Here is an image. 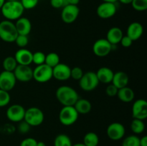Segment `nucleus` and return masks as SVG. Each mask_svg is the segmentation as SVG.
I'll list each match as a JSON object with an SVG mask.
<instances>
[{"label":"nucleus","mask_w":147,"mask_h":146,"mask_svg":"<svg viewBox=\"0 0 147 146\" xmlns=\"http://www.w3.org/2000/svg\"><path fill=\"white\" fill-rule=\"evenodd\" d=\"M56 97L63 106H73L79 99L78 93L70 86H60L55 92Z\"/></svg>","instance_id":"nucleus-1"},{"label":"nucleus","mask_w":147,"mask_h":146,"mask_svg":"<svg viewBox=\"0 0 147 146\" xmlns=\"http://www.w3.org/2000/svg\"><path fill=\"white\" fill-rule=\"evenodd\" d=\"M0 10L6 19L13 21L22 16L24 9L20 1H6Z\"/></svg>","instance_id":"nucleus-2"},{"label":"nucleus","mask_w":147,"mask_h":146,"mask_svg":"<svg viewBox=\"0 0 147 146\" xmlns=\"http://www.w3.org/2000/svg\"><path fill=\"white\" fill-rule=\"evenodd\" d=\"M18 33L12 21L3 20L0 21V39L5 42H14Z\"/></svg>","instance_id":"nucleus-3"},{"label":"nucleus","mask_w":147,"mask_h":146,"mask_svg":"<svg viewBox=\"0 0 147 146\" xmlns=\"http://www.w3.org/2000/svg\"><path fill=\"white\" fill-rule=\"evenodd\" d=\"M79 114L73 106H63L59 113V120L65 126H70L77 122Z\"/></svg>","instance_id":"nucleus-4"},{"label":"nucleus","mask_w":147,"mask_h":146,"mask_svg":"<svg viewBox=\"0 0 147 146\" xmlns=\"http://www.w3.org/2000/svg\"><path fill=\"white\" fill-rule=\"evenodd\" d=\"M44 119V113L38 107H31L25 110L24 120L31 127H37L42 125Z\"/></svg>","instance_id":"nucleus-5"},{"label":"nucleus","mask_w":147,"mask_h":146,"mask_svg":"<svg viewBox=\"0 0 147 146\" xmlns=\"http://www.w3.org/2000/svg\"><path fill=\"white\" fill-rule=\"evenodd\" d=\"M78 82L80 88L86 92L93 91L98 86L100 83L96 76V73L93 71L84 72L83 77Z\"/></svg>","instance_id":"nucleus-6"},{"label":"nucleus","mask_w":147,"mask_h":146,"mask_svg":"<svg viewBox=\"0 0 147 146\" xmlns=\"http://www.w3.org/2000/svg\"><path fill=\"white\" fill-rule=\"evenodd\" d=\"M53 78V68L46 64L37 65L33 70V79L40 83H45Z\"/></svg>","instance_id":"nucleus-7"},{"label":"nucleus","mask_w":147,"mask_h":146,"mask_svg":"<svg viewBox=\"0 0 147 146\" xmlns=\"http://www.w3.org/2000/svg\"><path fill=\"white\" fill-rule=\"evenodd\" d=\"M113 46L106 39H99L93 44V52L97 57H104L113 50Z\"/></svg>","instance_id":"nucleus-8"},{"label":"nucleus","mask_w":147,"mask_h":146,"mask_svg":"<svg viewBox=\"0 0 147 146\" xmlns=\"http://www.w3.org/2000/svg\"><path fill=\"white\" fill-rule=\"evenodd\" d=\"M80 9L77 5L67 4L62 9L61 19L65 24H72L78 17Z\"/></svg>","instance_id":"nucleus-9"},{"label":"nucleus","mask_w":147,"mask_h":146,"mask_svg":"<svg viewBox=\"0 0 147 146\" xmlns=\"http://www.w3.org/2000/svg\"><path fill=\"white\" fill-rule=\"evenodd\" d=\"M25 109L22 105L14 104L9 106L6 112V115L9 120L14 123H20L24 120Z\"/></svg>","instance_id":"nucleus-10"},{"label":"nucleus","mask_w":147,"mask_h":146,"mask_svg":"<svg viewBox=\"0 0 147 146\" xmlns=\"http://www.w3.org/2000/svg\"><path fill=\"white\" fill-rule=\"evenodd\" d=\"M106 133L109 138L113 141H117L123 138L126 133L124 125L120 123H112L108 126Z\"/></svg>","instance_id":"nucleus-11"},{"label":"nucleus","mask_w":147,"mask_h":146,"mask_svg":"<svg viewBox=\"0 0 147 146\" xmlns=\"http://www.w3.org/2000/svg\"><path fill=\"white\" fill-rule=\"evenodd\" d=\"M17 81L27 82L33 79V70L30 65L18 64L13 72Z\"/></svg>","instance_id":"nucleus-12"},{"label":"nucleus","mask_w":147,"mask_h":146,"mask_svg":"<svg viewBox=\"0 0 147 146\" xmlns=\"http://www.w3.org/2000/svg\"><path fill=\"white\" fill-rule=\"evenodd\" d=\"M116 11H117V7L116 3L105 2V1H103L101 4H99L96 9L97 15L100 18L104 19L113 17L116 14Z\"/></svg>","instance_id":"nucleus-13"},{"label":"nucleus","mask_w":147,"mask_h":146,"mask_svg":"<svg viewBox=\"0 0 147 146\" xmlns=\"http://www.w3.org/2000/svg\"><path fill=\"white\" fill-rule=\"evenodd\" d=\"M17 80L12 72L2 71L0 73V89L9 92L15 87Z\"/></svg>","instance_id":"nucleus-14"},{"label":"nucleus","mask_w":147,"mask_h":146,"mask_svg":"<svg viewBox=\"0 0 147 146\" xmlns=\"http://www.w3.org/2000/svg\"><path fill=\"white\" fill-rule=\"evenodd\" d=\"M132 117L134 119L144 120L147 117V102L144 99H139L132 105Z\"/></svg>","instance_id":"nucleus-15"},{"label":"nucleus","mask_w":147,"mask_h":146,"mask_svg":"<svg viewBox=\"0 0 147 146\" xmlns=\"http://www.w3.org/2000/svg\"><path fill=\"white\" fill-rule=\"evenodd\" d=\"M70 70L67 64L60 62L53 68V77L58 81H66L70 78Z\"/></svg>","instance_id":"nucleus-16"},{"label":"nucleus","mask_w":147,"mask_h":146,"mask_svg":"<svg viewBox=\"0 0 147 146\" xmlns=\"http://www.w3.org/2000/svg\"><path fill=\"white\" fill-rule=\"evenodd\" d=\"M32 54L30 50L26 48H20L14 55L17 64L21 65H30L32 63Z\"/></svg>","instance_id":"nucleus-17"},{"label":"nucleus","mask_w":147,"mask_h":146,"mask_svg":"<svg viewBox=\"0 0 147 146\" xmlns=\"http://www.w3.org/2000/svg\"><path fill=\"white\" fill-rule=\"evenodd\" d=\"M144 33V27L141 23L138 21L131 23L127 27L126 36L129 37L133 42L136 41L142 37Z\"/></svg>","instance_id":"nucleus-18"},{"label":"nucleus","mask_w":147,"mask_h":146,"mask_svg":"<svg viewBox=\"0 0 147 146\" xmlns=\"http://www.w3.org/2000/svg\"><path fill=\"white\" fill-rule=\"evenodd\" d=\"M15 24L16 29L18 34L22 35H29L32 30V23L29 19L26 17H21L18 19L16 20Z\"/></svg>","instance_id":"nucleus-19"},{"label":"nucleus","mask_w":147,"mask_h":146,"mask_svg":"<svg viewBox=\"0 0 147 146\" xmlns=\"http://www.w3.org/2000/svg\"><path fill=\"white\" fill-rule=\"evenodd\" d=\"M96 73L99 82L103 84L111 83L114 72L111 68L107 67H102L99 68Z\"/></svg>","instance_id":"nucleus-20"},{"label":"nucleus","mask_w":147,"mask_h":146,"mask_svg":"<svg viewBox=\"0 0 147 146\" xmlns=\"http://www.w3.org/2000/svg\"><path fill=\"white\" fill-rule=\"evenodd\" d=\"M129 77L125 72L119 71L114 72L111 83L116 86L118 89L126 87L129 84Z\"/></svg>","instance_id":"nucleus-21"},{"label":"nucleus","mask_w":147,"mask_h":146,"mask_svg":"<svg viewBox=\"0 0 147 146\" xmlns=\"http://www.w3.org/2000/svg\"><path fill=\"white\" fill-rule=\"evenodd\" d=\"M123 36V31L119 27H113L109 29V30L108 31L107 34H106V40L112 45H116V44L120 43Z\"/></svg>","instance_id":"nucleus-22"},{"label":"nucleus","mask_w":147,"mask_h":146,"mask_svg":"<svg viewBox=\"0 0 147 146\" xmlns=\"http://www.w3.org/2000/svg\"><path fill=\"white\" fill-rule=\"evenodd\" d=\"M116 96L123 102L129 103L134 100L135 93L131 88L126 86L123 88L119 89Z\"/></svg>","instance_id":"nucleus-23"},{"label":"nucleus","mask_w":147,"mask_h":146,"mask_svg":"<svg viewBox=\"0 0 147 146\" xmlns=\"http://www.w3.org/2000/svg\"><path fill=\"white\" fill-rule=\"evenodd\" d=\"M73 107L79 115H86L91 111L92 104L88 100L79 98Z\"/></svg>","instance_id":"nucleus-24"},{"label":"nucleus","mask_w":147,"mask_h":146,"mask_svg":"<svg viewBox=\"0 0 147 146\" xmlns=\"http://www.w3.org/2000/svg\"><path fill=\"white\" fill-rule=\"evenodd\" d=\"M83 143L86 146H98L99 143L98 136L96 133L89 132L85 135Z\"/></svg>","instance_id":"nucleus-25"},{"label":"nucleus","mask_w":147,"mask_h":146,"mask_svg":"<svg viewBox=\"0 0 147 146\" xmlns=\"http://www.w3.org/2000/svg\"><path fill=\"white\" fill-rule=\"evenodd\" d=\"M70 137L65 134H59L54 140V146H72Z\"/></svg>","instance_id":"nucleus-26"},{"label":"nucleus","mask_w":147,"mask_h":146,"mask_svg":"<svg viewBox=\"0 0 147 146\" xmlns=\"http://www.w3.org/2000/svg\"><path fill=\"white\" fill-rule=\"evenodd\" d=\"M17 65L18 64H17L14 57H11V56L6 57L2 62L4 70L7 72H13Z\"/></svg>","instance_id":"nucleus-27"},{"label":"nucleus","mask_w":147,"mask_h":146,"mask_svg":"<svg viewBox=\"0 0 147 146\" xmlns=\"http://www.w3.org/2000/svg\"><path fill=\"white\" fill-rule=\"evenodd\" d=\"M131 129L135 135L142 134L145 130V125L144 120L134 119L131 123Z\"/></svg>","instance_id":"nucleus-28"},{"label":"nucleus","mask_w":147,"mask_h":146,"mask_svg":"<svg viewBox=\"0 0 147 146\" xmlns=\"http://www.w3.org/2000/svg\"><path fill=\"white\" fill-rule=\"evenodd\" d=\"M60 57H59V55L57 53L50 52L45 55V64H46L49 67L53 68V67H55L56 65H57L60 63Z\"/></svg>","instance_id":"nucleus-29"},{"label":"nucleus","mask_w":147,"mask_h":146,"mask_svg":"<svg viewBox=\"0 0 147 146\" xmlns=\"http://www.w3.org/2000/svg\"><path fill=\"white\" fill-rule=\"evenodd\" d=\"M140 138L136 135H131L125 137L121 143V146H140Z\"/></svg>","instance_id":"nucleus-30"},{"label":"nucleus","mask_w":147,"mask_h":146,"mask_svg":"<svg viewBox=\"0 0 147 146\" xmlns=\"http://www.w3.org/2000/svg\"><path fill=\"white\" fill-rule=\"evenodd\" d=\"M131 6L137 11H144L147 9V0H133Z\"/></svg>","instance_id":"nucleus-31"},{"label":"nucleus","mask_w":147,"mask_h":146,"mask_svg":"<svg viewBox=\"0 0 147 146\" xmlns=\"http://www.w3.org/2000/svg\"><path fill=\"white\" fill-rule=\"evenodd\" d=\"M45 55L44 52L41 51L36 52L32 54V63L35 64L36 65H40V64H45Z\"/></svg>","instance_id":"nucleus-32"},{"label":"nucleus","mask_w":147,"mask_h":146,"mask_svg":"<svg viewBox=\"0 0 147 146\" xmlns=\"http://www.w3.org/2000/svg\"><path fill=\"white\" fill-rule=\"evenodd\" d=\"M11 100L9 92L0 89V107H4L8 105Z\"/></svg>","instance_id":"nucleus-33"},{"label":"nucleus","mask_w":147,"mask_h":146,"mask_svg":"<svg viewBox=\"0 0 147 146\" xmlns=\"http://www.w3.org/2000/svg\"><path fill=\"white\" fill-rule=\"evenodd\" d=\"M14 42L20 48H25L29 43V38L27 35L18 34Z\"/></svg>","instance_id":"nucleus-34"},{"label":"nucleus","mask_w":147,"mask_h":146,"mask_svg":"<svg viewBox=\"0 0 147 146\" xmlns=\"http://www.w3.org/2000/svg\"><path fill=\"white\" fill-rule=\"evenodd\" d=\"M83 70L79 67H74L73 68H71L70 70V78H73L74 80H80L82 77H83Z\"/></svg>","instance_id":"nucleus-35"},{"label":"nucleus","mask_w":147,"mask_h":146,"mask_svg":"<svg viewBox=\"0 0 147 146\" xmlns=\"http://www.w3.org/2000/svg\"><path fill=\"white\" fill-rule=\"evenodd\" d=\"M24 9H32L37 7L39 0H20Z\"/></svg>","instance_id":"nucleus-36"},{"label":"nucleus","mask_w":147,"mask_h":146,"mask_svg":"<svg viewBox=\"0 0 147 146\" xmlns=\"http://www.w3.org/2000/svg\"><path fill=\"white\" fill-rule=\"evenodd\" d=\"M118 90H119V89L116 86L113 85L112 83H110L106 88V94L109 97H115V96L117 95Z\"/></svg>","instance_id":"nucleus-37"},{"label":"nucleus","mask_w":147,"mask_h":146,"mask_svg":"<svg viewBox=\"0 0 147 146\" xmlns=\"http://www.w3.org/2000/svg\"><path fill=\"white\" fill-rule=\"evenodd\" d=\"M30 127L31 126L28 124L27 123H26L24 120L20 122L18 125V131L20 132L22 134H25V133H28L30 130Z\"/></svg>","instance_id":"nucleus-38"},{"label":"nucleus","mask_w":147,"mask_h":146,"mask_svg":"<svg viewBox=\"0 0 147 146\" xmlns=\"http://www.w3.org/2000/svg\"><path fill=\"white\" fill-rule=\"evenodd\" d=\"M50 5L55 9H63L67 5L66 0H50Z\"/></svg>","instance_id":"nucleus-39"},{"label":"nucleus","mask_w":147,"mask_h":146,"mask_svg":"<svg viewBox=\"0 0 147 146\" xmlns=\"http://www.w3.org/2000/svg\"><path fill=\"white\" fill-rule=\"evenodd\" d=\"M37 141L33 137H27L20 143V146H37Z\"/></svg>","instance_id":"nucleus-40"},{"label":"nucleus","mask_w":147,"mask_h":146,"mask_svg":"<svg viewBox=\"0 0 147 146\" xmlns=\"http://www.w3.org/2000/svg\"><path fill=\"white\" fill-rule=\"evenodd\" d=\"M122 47H126V48H128V47H130L133 44V41L129 38L128 36H123V37L121 38L120 41Z\"/></svg>","instance_id":"nucleus-41"},{"label":"nucleus","mask_w":147,"mask_h":146,"mask_svg":"<svg viewBox=\"0 0 147 146\" xmlns=\"http://www.w3.org/2000/svg\"><path fill=\"white\" fill-rule=\"evenodd\" d=\"M140 146H147V136L144 135L140 138Z\"/></svg>","instance_id":"nucleus-42"},{"label":"nucleus","mask_w":147,"mask_h":146,"mask_svg":"<svg viewBox=\"0 0 147 146\" xmlns=\"http://www.w3.org/2000/svg\"><path fill=\"white\" fill-rule=\"evenodd\" d=\"M67 4H71V5H77L80 2V0H66Z\"/></svg>","instance_id":"nucleus-43"},{"label":"nucleus","mask_w":147,"mask_h":146,"mask_svg":"<svg viewBox=\"0 0 147 146\" xmlns=\"http://www.w3.org/2000/svg\"><path fill=\"white\" fill-rule=\"evenodd\" d=\"M118 1H119L121 4H131L133 0H118Z\"/></svg>","instance_id":"nucleus-44"},{"label":"nucleus","mask_w":147,"mask_h":146,"mask_svg":"<svg viewBox=\"0 0 147 146\" xmlns=\"http://www.w3.org/2000/svg\"><path fill=\"white\" fill-rule=\"evenodd\" d=\"M37 146H46V144L42 141H39L37 143Z\"/></svg>","instance_id":"nucleus-45"},{"label":"nucleus","mask_w":147,"mask_h":146,"mask_svg":"<svg viewBox=\"0 0 147 146\" xmlns=\"http://www.w3.org/2000/svg\"><path fill=\"white\" fill-rule=\"evenodd\" d=\"M103 1L105 2H111V3H116V1H118V0H102Z\"/></svg>","instance_id":"nucleus-46"},{"label":"nucleus","mask_w":147,"mask_h":146,"mask_svg":"<svg viewBox=\"0 0 147 146\" xmlns=\"http://www.w3.org/2000/svg\"><path fill=\"white\" fill-rule=\"evenodd\" d=\"M6 0H0V9H1V7H3V5H4V4L5 3Z\"/></svg>","instance_id":"nucleus-47"},{"label":"nucleus","mask_w":147,"mask_h":146,"mask_svg":"<svg viewBox=\"0 0 147 146\" xmlns=\"http://www.w3.org/2000/svg\"><path fill=\"white\" fill-rule=\"evenodd\" d=\"M72 146H86L83 143H76V144L73 145Z\"/></svg>","instance_id":"nucleus-48"},{"label":"nucleus","mask_w":147,"mask_h":146,"mask_svg":"<svg viewBox=\"0 0 147 146\" xmlns=\"http://www.w3.org/2000/svg\"><path fill=\"white\" fill-rule=\"evenodd\" d=\"M6 1H20V0H6Z\"/></svg>","instance_id":"nucleus-49"},{"label":"nucleus","mask_w":147,"mask_h":146,"mask_svg":"<svg viewBox=\"0 0 147 146\" xmlns=\"http://www.w3.org/2000/svg\"></svg>","instance_id":"nucleus-50"}]
</instances>
